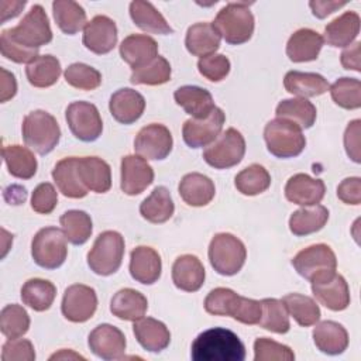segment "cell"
I'll use <instances>...</instances> for the list:
<instances>
[{"mask_svg": "<svg viewBox=\"0 0 361 361\" xmlns=\"http://www.w3.org/2000/svg\"><path fill=\"white\" fill-rule=\"evenodd\" d=\"M247 258L245 245L230 233L216 234L209 245V259L214 271L224 276L235 275Z\"/></svg>", "mask_w": 361, "mask_h": 361, "instance_id": "cell-6", "label": "cell"}, {"mask_svg": "<svg viewBox=\"0 0 361 361\" xmlns=\"http://www.w3.org/2000/svg\"><path fill=\"white\" fill-rule=\"evenodd\" d=\"M16 93H17V82L14 75L6 71L4 68H1V96H0L1 103L13 99Z\"/></svg>", "mask_w": 361, "mask_h": 361, "instance_id": "cell-61", "label": "cell"}, {"mask_svg": "<svg viewBox=\"0 0 361 361\" xmlns=\"http://www.w3.org/2000/svg\"><path fill=\"white\" fill-rule=\"evenodd\" d=\"M28 82L35 87H49L61 76V63L52 55H39L25 68Z\"/></svg>", "mask_w": 361, "mask_h": 361, "instance_id": "cell-42", "label": "cell"}, {"mask_svg": "<svg viewBox=\"0 0 361 361\" xmlns=\"http://www.w3.org/2000/svg\"><path fill=\"white\" fill-rule=\"evenodd\" d=\"M133 331L137 341L149 353H159L169 345L171 333L168 327L152 317H141L134 322Z\"/></svg>", "mask_w": 361, "mask_h": 361, "instance_id": "cell-23", "label": "cell"}, {"mask_svg": "<svg viewBox=\"0 0 361 361\" xmlns=\"http://www.w3.org/2000/svg\"><path fill=\"white\" fill-rule=\"evenodd\" d=\"M66 240L75 245L85 244L92 234V219L83 210H68L59 219Z\"/></svg>", "mask_w": 361, "mask_h": 361, "instance_id": "cell-43", "label": "cell"}, {"mask_svg": "<svg viewBox=\"0 0 361 361\" xmlns=\"http://www.w3.org/2000/svg\"><path fill=\"white\" fill-rule=\"evenodd\" d=\"M56 296V288L52 282L41 278L28 279L21 288L23 303L35 312H44L51 307Z\"/></svg>", "mask_w": 361, "mask_h": 361, "instance_id": "cell-38", "label": "cell"}, {"mask_svg": "<svg viewBox=\"0 0 361 361\" xmlns=\"http://www.w3.org/2000/svg\"><path fill=\"white\" fill-rule=\"evenodd\" d=\"M175 210L173 200L169 190L165 186H157L151 195L144 199L140 204L141 216L149 223H165L168 221Z\"/></svg>", "mask_w": 361, "mask_h": 361, "instance_id": "cell-36", "label": "cell"}, {"mask_svg": "<svg viewBox=\"0 0 361 361\" xmlns=\"http://www.w3.org/2000/svg\"><path fill=\"white\" fill-rule=\"evenodd\" d=\"M220 34L212 23H196L188 28L185 45L195 56H207L214 54L220 47Z\"/></svg>", "mask_w": 361, "mask_h": 361, "instance_id": "cell-30", "label": "cell"}, {"mask_svg": "<svg viewBox=\"0 0 361 361\" xmlns=\"http://www.w3.org/2000/svg\"><path fill=\"white\" fill-rule=\"evenodd\" d=\"M254 360L255 361H293L295 354L290 347L276 343L268 337H258L254 341Z\"/></svg>", "mask_w": 361, "mask_h": 361, "instance_id": "cell-52", "label": "cell"}, {"mask_svg": "<svg viewBox=\"0 0 361 361\" xmlns=\"http://www.w3.org/2000/svg\"><path fill=\"white\" fill-rule=\"evenodd\" d=\"M172 145L171 131L158 123L142 127L134 140V149L144 159H164L172 151Z\"/></svg>", "mask_w": 361, "mask_h": 361, "instance_id": "cell-13", "label": "cell"}, {"mask_svg": "<svg viewBox=\"0 0 361 361\" xmlns=\"http://www.w3.org/2000/svg\"><path fill=\"white\" fill-rule=\"evenodd\" d=\"M360 42H354L348 45L343 52H341V65L345 69H353L360 72Z\"/></svg>", "mask_w": 361, "mask_h": 361, "instance_id": "cell-60", "label": "cell"}, {"mask_svg": "<svg viewBox=\"0 0 361 361\" xmlns=\"http://www.w3.org/2000/svg\"><path fill=\"white\" fill-rule=\"evenodd\" d=\"M337 196L341 202L347 204L361 203V179L358 176L345 178L337 186Z\"/></svg>", "mask_w": 361, "mask_h": 361, "instance_id": "cell-57", "label": "cell"}, {"mask_svg": "<svg viewBox=\"0 0 361 361\" xmlns=\"http://www.w3.org/2000/svg\"><path fill=\"white\" fill-rule=\"evenodd\" d=\"M62 314L73 323L89 320L97 309V296L93 288L75 283L66 288L62 298Z\"/></svg>", "mask_w": 361, "mask_h": 361, "instance_id": "cell-14", "label": "cell"}, {"mask_svg": "<svg viewBox=\"0 0 361 361\" xmlns=\"http://www.w3.org/2000/svg\"><path fill=\"white\" fill-rule=\"evenodd\" d=\"M147 309V298L141 292L131 288L120 289L114 293L110 302V312L116 317L128 322H135L144 317Z\"/></svg>", "mask_w": 361, "mask_h": 361, "instance_id": "cell-32", "label": "cell"}, {"mask_svg": "<svg viewBox=\"0 0 361 361\" xmlns=\"http://www.w3.org/2000/svg\"><path fill=\"white\" fill-rule=\"evenodd\" d=\"M276 117L295 123L300 128H310L316 121V107L303 97L285 99L276 106Z\"/></svg>", "mask_w": 361, "mask_h": 361, "instance_id": "cell-40", "label": "cell"}, {"mask_svg": "<svg viewBox=\"0 0 361 361\" xmlns=\"http://www.w3.org/2000/svg\"><path fill=\"white\" fill-rule=\"evenodd\" d=\"M109 109L116 121L121 124H133L142 116L145 99L137 90L123 87L111 94Z\"/></svg>", "mask_w": 361, "mask_h": 361, "instance_id": "cell-20", "label": "cell"}, {"mask_svg": "<svg viewBox=\"0 0 361 361\" xmlns=\"http://www.w3.org/2000/svg\"><path fill=\"white\" fill-rule=\"evenodd\" d=\"M296 272L313 282L336 272L337 259L333 250L326 244H314L299 251L292 259Z\"/></svg>", "mask_w": 361, "mask_h": 361, "instance_id": "cell-10", "label": "cell"}, {"mask_svg": "<svg viewBox=\"0 0 361 361\" xmlns=\"http://www.w3.org/2000/svg\"><path fill=\"white\" fill-rule=\"evenodd\" d=\"M178 189L183 202L193 207L209 204L216 193L213 180L209 176L199 172L185 175L179 182Z\"/></svg>", "mask_w": 361, "mask_h": 361, "instance_id": "cell-28", "label": "cell"}, {"mask_svg": "<svg viewBox=\"0 0 361 361\" xmlns=\"http://www.w3.org/2000/svg\"><path fill=\"white\" fill-rule=\"evenodd\" d=\"M171 79V65L164 56H155L142 66L133 69L131 83L157 86L166 83Z\"/></svg>", "mask_w": 361, "mask_h": 361, "instance_id": "cell-48", "label": "cell"}, {"mask_svg": "<svg viewBox=\"0 0 361 361\" xmlns=\"http://www.w3.org/2000/svg\"><path fill=\"white\" fill-rule=\"evenodd\" d=\"M175 102L193 118H204L214 110V102L209 90L199 86H182L173 93Z\"/></svg>", "mask_w": 361, "mask_h": 361, "instance_id": "cell-31", "label": "cell"}, {"mask_svg": "<svg viewBox=\"0 0 361 361\" xmlns=\"http://www.w3.org/2000/svg\"><path fill=\"white\" fill-rule=\"evenodd\" d=\"M227 44L240 45L247 42L254 32V16L247 3H228L212 23Z\"/></svg>", "mask_w": 361, "mask_h": 361, "instance_id": "cell-3", "label": "cell"}, {"mask_svg": "<svg viewBox=\"0 0 361 361\" xmlns=\"http://www.w3.org/2000/svg\"><path fill=\"white\" fill-rule=\"evenodd\" d=\"M66 358L68 360L69 358H72V360H85V357L73 353L72 350H61L59 353H55L49 357V360H66Z\"/></svg>", "mask_w": 361, "mask_h": 361, "instance_id": "cell-63", "label": "cell"}, {"mask_svg": "<svg viewBox=\"0 0 361 361\" xmlns=\"http://www.w3.org/2000/svg\"><path fill=\"white\" fill-rule=\"evenodd\" d=\"M0 49H1V55L16 63H30L32 62L38 55V49H31L27 48L18 42H16L14 39H11L8 37V34L6 32V30L1 31L0 35Z\"/></svg>", "mask_w": 361, "mask_h": 361, "instance_id": "cell-54", "label": "cell"}, {"mask_svg": "<svg viewBox=\"0 0 361 361\" xmlns=\"http://www.w3.org/2000/svg\"><path fill=\"white\" fill-rule=\"evenodd\" d=\"M78 171L83 185L96 193H106L111 188L110 165L97 157L78 158Z\"/></svg>", "mask_w": 361, "mask_h": 361, "instance_id": "cell-26", "label": "cell"}, {"mask_svg": "<svg viewBox=\"0 0 361 361\" xmlns=\"http://www.w3.org/2000/svg\"><path fill=\"white\" fill-rule=\"evenodd\" d=\"M30 329V316L20 305H7L0 313V330L7 338H18Z\"/></svg>", "mask_w": 361, "mask_h": 361, "instance_id": "cell-49", "label": "cell"}, {"mask_svg": "<svg viewBox=\"0 0 361 361\" xmlns=\"http://www.w3.org/2000/svg\"><path fill=\"white\" fill-rule=\"evenodd\" d=\"M312 292L319 303L330 310L340 312L350 305V289L345 279L333 272L312 282Z\"/></svg>", "mask_w": 361, "mask_h": 361, "instance_id": "cell-15", "label": "cell"}, {"mask_svg": "<svg viewBox=\"0 0 361 361\" xmlns=\"http://www.w3.org/2000/svg\"><path fill=\"white\" fill-rule=\"evenodd\" d=\"M234 185L240 193L245 196H255L269 188L271 176L262 165L252 164L235 175Z\"/></svg>", "mask_w": 361, "mask_h": 361, "instance_id": "cell-46", "label": "cell"}, {"mask_svg": "<svg viewBox=\"0 0 361 361\" xmlns=\"http://www.w3.org/2000/svg\"><path fill=\"white\" fill-rule=\"evenodd\" d=\"M161 271V257L154 248L140 245L131 251L130 274L137 282L144 285H152L159 279Z\"/></svg>", "mask_w": 361, "mask_h": 361, "instance_id": "cell-21", "label": "cell"}, {"mask_svg": "<svg viewBox=\"0 0 361 361\" xmlns=\"http://www.w3.org/2000/svg\"><path fill=\"white\" fill-rule=\"evenodd\" d=\"M334 103L347 110H355L361 106V82L354 78H340L330 87Z\"/></svg>", "mask_w": 361, "mask_h": 361, "instance_id": "cell-50", "label": "cell"}, {"mask_svg": "<svg viewBox=\"0 0 361 361\" xmlns=\"http://www.w3.org/2000/svg\"><path fill=\"white\" fill-rule=\"evenodd\" d=\"M58 203V193L55 190V188L48 183H39L31 196V207L34 212L39 213V214H49Z\"/></svg>", "mask_w": 361, "mask_h": 361, "instance_id": "cell-55", "label": "cell"}, {"mask_svg": "<svg viewBox=\"0 0 361 361\" xmlns=\"http://www.w3.org/2000/svg\"><path fill=\"white\" fill-rule=\"evenodd\" d=\"M204 268L200 259L192 254L180 255L172 265V281L175 286L185 292H196L204 282Z\"/></svg>", "mask_w": 361, "mask_h": 361, "instance_id": "cell-22", "label": "cell"}, {"mask_svg": "<svg viewBox=\"0 0 361 361\" xmlns=\"http://www.w3.org/2000/svg\"><path fill=\"white\" fill-rule=\"evenodd\" d=\"M31 255L37 265L45 269L59 268L68 255L66 237L56 227L41 228L32 238Z\"/></svg>", "mask_w": 361, "mask_h": 361, "instance_id": "cell-8", "label": "cell"}, {"mask_svg": "<svg viewBox=\"0 0 361 361\" xmlns=\"http://www.w3.org/2000/svg\"><path fill=\"white\" fill-rule=\"evenodd\" d=\"M262 313L259 319V326L272 333L285 334L290 329L289 313L282 300L275 298H267L261 300Z\"/></svg>", "mask_w": 361, "mask_h": 361, "instance_id": "cell-47", "label": "cell"}, {"mask_svg": "<svg viewBox=\"0 0 361 361\" xmlns=\"http://www.w3.org/2000/svg\"><path fill=\"white\" fill-rule=\"evenodd\" d=\"M25 1H0L1 7V23H6L8 18H14L24 8Z\"/></svg>", "mask_w": 361, "mask_h": 361, "instance_id": "cell-62", "label": "cell"}, {"mask_svg": "<svg viewBox=\"0 0 361 361\" xmlns=\"http://www.w3.org/2000/svg\"><path fill=\"white\" fill-rule=\"evenodd\" d=\"M130 16L134 24L145 32L151 34H172V28L164 18V16L149 3L142 0L131 1L130 4Z\"/></svg>", "mask_w": 361, "mask_h": 361, "instance_id": "cell-35", "label": "cell"}, {"mask_svg": "<svg viewBox=\"0 0 361 361\" xmlns=\"http://www.w3.org/2000/svg\"><path fill=\"white\" fill-rule=\"evenodd\" d=\"M288 313L296 320L299 326L309 327L319 322L320 309L319 305L309 296L300 293H289L282 299Z\"/></svg>", "mask_w": 361, "mask_h": 361, "instance_id": "cell-45", "label": "cell"}, {"mask_svg": "<svg viewBox=\"0 0 361 361\" xmlns=\"http://www.w3.org/2000/svg\"><path fill=\"white\" fill-rule=\"evenodd\" d=\"M347 3L345 1H333V0H316V1H309V6L313 11V16L317 18H324L329 14L334 13L336 10L344 7Z\"/></svg>", "mask_w": 361, "mask_h": 361, "instance_id": "cell-59", "label": "cell"}, {"mask_svg": "<svg viewBox=\"0 0 361 361\" xmlns=\"http://www.w3.org/2000/svg\"><path fill=\"white\" fill-rule=\"evenodd\" d=\"M245 154V141L240 131L227 128L203 151V159L216 169H227L241 162Z\"/></svg>", "mask_w": 361, "mask_h": 361, "instance_id": "cell-9", "label": "cell"}, {"mask_svg": "<svg viewBox=\"0 0 361 361\" xmlns=\"http://www.w3.org/2000/svg\"><path fill=\"white\" fill-rule=\"evenodd\" d=\"M329 220V210L322 204L306 206L292 213L289 219V230L295 235H307L324 227Z\"/></svg>", "mask_w": 361, "mask_h": 361, "instance_id": "cell-37", "label": "cell"}, {"mask_svg": "<svg viewBox=\"0 0 361 361\" xmlns=\"http://www.w3.org/2000/svg\"><path fill=\"white\" fill-rule=\"evenodd\" d=\"M154 180V171L140 155H126L121 158V190L128 195H140Z\"/></svg>", "mask_w": 361, "mask_h": 361, "instance_id": "cell-17", "label": "cell"}, {"mask_svg": "<svg viewBox=\"0 0 361 361\" xmlns=\"http://www.w3.org/2000/svg\"><path fill=\"white\" fill-rule=\"evenodd\" d=\"M360 32V16L355 11H345L334 18L324 28V38L330 47H348Z\"/></svg>", "mask_w": 361, "mask_h": 361, "instance_id": "cell-33", "label": "cell"}, {"mask_svg": "<svg viewBox=\"0 0 361 361\" xmlns=\"http://www.w3.org/2000/svg\"><path fill=\"white\" fill-rule=\"evenodd\" d=\"M226 116L219 107L204 118H189L182 127V137L190 148H200L212 144L221 133Z\"/></svg>", "mask_w": 361, "mask_h": 361, "instance_id": "cell-12", "label": "cell"}, {"mask_svg": "<svg viewBox=\"0 0 361 361\" xmlns=\"http://www.w3.org/2000/svg\"><path fill=\"white\" fill-rule=\"evenodd\" d=\"M63 75L68 85L80 90H93L102 83L100 72L93 66L80 62L69 65Z\"/></svg>", "mask_w": 361, "mask_h": 361, "instance_id": "cell-51", "label": "cell"}, {"mask_svg": "<svg viewBox=\"0 0 361 361\" xmlns=\"http://www.w3.org/2000/svg\"><path fill=\"white\" fill-rule=\"evenodd\" d=\"M286 92L299 97H314L326 93L330 87L329 82L319 73L289 71L283 78Z\"/></svg>", "mask_w": 361, "mask_h": 361, "instance_id": "cell-34", "label": "cell"}, {"mask_svg": "<svg viewBox=\"0 0 361 361\" xmlns=\"http://www.w3.org/2000/svg\"><path fill=\"white\" fill-rule=\"evenodd\" d=\"M190 357L195 361H243L245 347L234 331L213 327L202 331L193 340Z\"/></svg>", "mask_w": 361, "mask_h": 361, "instance_id": "cell-1", "label": "cell"}, {"mask_svg": "<svg viewBox=\"0 0 361 361\" xmlns=\"http://www.w3.org/2000/svg\"><path fill=\"white\" fill-rule=\"evenodd\" d=\"M323 37L310 28L295 31L286 44V55L292 62H309L319 56L323 47Z\"/></svg>", "mask_w": 361, "mask_h": 361, "instance_id": "cell-25", "label": "cell"}, {"mask_svg": "<svg viewBox=\"0 0 361 361\" xmlns=\"http://www.w3.org/2000/svg\"><path fill=\"white\" fill-rule=\"evenodd\" d=\"M89 348L102 360H120L126 353V337L120 329L111 324H99L87 340Z\"/></svg>", "mask_w": 361, "mask_h": 361, "instance_id": "cell-16", "label": "cell"}, {"mask_svg": "<svg viewBox=\"0 0 361 361\" xmlns=\"http://www.w3.org/2000/svg\"><path fill=\"white\" fill-rule=\"evenodd\" d=\"M197 69L207 80L220 82L230 72V61L221 54H212L199 59Z\"/></svg>", "mask_w": 361, "mask_h": 361, "instance_id": "cell-53", "label": "cell"}, {"mask_svg": "<svg viewBox=\"0 0 361 361\" xmlns=\"http://www.w3.org/2000/svg\"><path fill=\"white\" fill-rule=\"evenodd\" d=\"M124 255V238L120 233L107 230L97 235L87 254L89 268L102 276H109L118 271Z\"/></svg>", "mask_w": 361, "mask_h": 361, "instance_id": "cell-5", "label": "cell"}, {"mask_svg": "<svg viewBox=\"0 0 361 361\" xmlns=\"http://www.w3.org/2000/svg\"><path fill=\"white\" fill-rule=\"evenodd\" d=\"M120 56L135 69L158 56V44L149 35L133 34L126 37L120 44Z\"/></svg>", "mask_w": 361, "mask_h": 361, "instance_id": "cell-27", "label": "cell"}, {"mask_svg": "<svg viewBox=\"0 0 361 361\" xmlns=\"http://www.w3.org/2000/svg\"><path fill=\"white\" fill-rule=\"evenodd\" d=\"M117 44L116 23L107 16L93 17L83 28V45L97 54H109Z\"/></svg>", "mask_w": 361, "mask_h": 361, "instance_id": "cell-18", "label": "cell"}, {"mask_svg": "<svg viewBox=\"0 0 361 361\" xmlns=\"http://www.w3.org/2000/svg\"><path fill=\"white\" fill-rule=\"evenodd\" d=\"M243 296L228 288H216L209 292L204 299V310L214 316L237 317Z\"/></svg>", "mask_w": 361, "mask_h": 361, "instance_id": "cell-44", "label": "cell"}, {"mask_svg": "<svg viewBox=\"0 0 361 361\" xmlns=\"http://www.w3.org/2000/svg\"><path fill=\"white\" fill-rule=\"evenodd\" d=\"M326 186L322 179H314L306 173L290 176L285 185V196L289 202L299 206H314L322 202Z\"/></svg>", "mask_w": 361, "mask_h": 361, "instance_id": "cell-19", "label": "cell"}, {"mask_svg": "<svg viewBox=\"0 0 361 361\" xmlns=\"http://www.w3.org/2000/svg\"><path fill=\"white\" fill-rule=\"evenodd\" d=\"M264 138L268 151L276 158L298 157L306 147L302 128L285 118L271 120L264 128Z\"/></svg>", "mask_w": 361, "mask_h": 361, "instance_id": "cell-4", "label": "cell"}, {"mask_svg": "<svg viewBox=\"0 0 361 361\" xmlns=\"http://www.w3.org/2000/svg\"><path fill=\"white\" fill-rule=\"evenodd\" d=\"M3 361H34L35 351L30 340L25 338H8L1 351Z\"/></svg>", "mask_w": 361, "mask_h": 361, "instance_id": "cell-56", "label": "cell"}, {"mask_svg": "<svg viewBox=\"0 0 361 361\" xmlns=\"http://www.w3.org/2000/svg\"><path fill=\"white\" fill-rule=\"evenodd\" d=\"M360 124L361 121L358 118L353 120L351 123H348L344 133L345 152L357 164L361 161L360 159Z\"/></svg>", "mask_w": 361, "mask_h": 361, "instance_id": "cell-58", "label": "cell"}, {"mask_svg": "<svg viewBox=\"0 0 361 361\" xmlns=\"http://www.w3.org/2000/svg\"><path fill=\"white\" fill-rule=\"evenodd\" d=\"M54 18L62 32L73 35L86 27V11L72 0H56L52 3Z\"/></svg>", "mask_w": 361, "mask_h": 361, "instance_id": "cell-39", "label": "cell"}, {"mask_svg": "<svg viewBox=\"0 0 361 361\" xmlns=\"http://www.w3.org/2000/svg\"><path fill=\"white\" fill-rule=\"evenodd\" d=\"M65 117L72 134L78 140L92 142L102 135L103 123L94 104L89 102H73L66 107Z\"/></svg>", "mask_w": 361, "mask_h": 361, "instance_id": "cell-11", "label": "cell"}, {"mask_svg": "<svg viewBox=\"0 0 361 361\" xmlns=\"http://www.w3.org/2000/svg\"><path fill=\"white\" fill-rule=\"evenodd\" d=\"M312 336L317 350L329 355L341 354L348 347L347 330L333 320H324L316 324Z\"/></svg>", "mask_w": 361, "mask_h": 361, "instance_id": "cell-29", "label": "cell"}, {"mask_svg": "<svg viewBox=\"0 0 361 361\" xmlns=\"http://www.w3.org/2000/svg\"><path fill=\"white\" fill-rule=\"evenodd\" d=\"M8 172L18 179H30L37 172V159L31 149L21 145H6L1 149Z\"/></svg>", "mask_w": 361, "mask_h": 361, "instance_id": "cell-41", "label": "cell"}, {"mask_svg": "<svg viewBox=\"0 0 361 361\" xmlns=\"http://www.w3.org/2000/svg\"><path fill=\"white\" fill-rule=\"evenodd\" d=\"M6 32L11 39L31 49H38L52 41L48 16L39 4H34L18 25L6 30Z\"/></svg>", "mask_w": 361, "mask_h": 361, "instance_id": "cell-7", "label": "cell"}, {"mask_svg": "<svg viewBox=\"0 0 361 361\" xmlns=\"http://www.w3.org/2000/svg\"><path fill=\"white\" fill-rule=\"evenodd\" d=\"M61 128L56 118L45 110H34L23 120V140L39 155L49 154L59 142Z\"/></svg>", "mask_w": 361, "mask_h": 361, "instance_id": "cell-2", "label": "cell"}, {"mask_svg": "<svg viewBox=\"0 0 361 361\" xmlns=\"http://www.w3.org/2000/svg\"><path fill=\"white\" fill-rule=\"evenodd\" d=\"M52 178L59 192L71 199L85 197L89 189L83 185L78 171V157L63 158L52 169Z\"/></svg>", "mask_w": 361, "mask_h": 361, "instance_id": "cell-24", "label": "cell"}]
</instances>
